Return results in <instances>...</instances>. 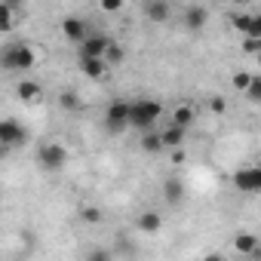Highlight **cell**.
<instances>
[{
    "instance_id": "1",
    "label": "cell",
    "mask_w": 261,
    "mask_h": 261,
    "mask_svg": "<svg viewBox=\"0 0 261 261\" xmlns=\"http://www.w3.org/2000/svg\"><path fill=\"white\" fill-rule=\"evenodd\" d=\"M163 114V105L157 98H136L133 101V114H129V126L139 129V133H154V123L160 120Z\"/></svg>"
},
{
    "instance_id": "2",
    "label": "cell",
    "mask_w": 261,
    "mask_h": 261,
    "mask_svg": "<svg viewBox=\"0 0 261 261\" xmlns=\"http://www.w3.org/2000/svg\"><path fill=\"white\" fill-rule=\"evenodd\" d=\"M34 49L25 46V43H16V46H4V56H0V68L4 71H31L34 68Z\"/></svg>"
},
{
    "instance_id": "3",
    "label": "cell",
    "mask_w": 261,
    "mask_h": 261,
    "mask_svg": "<svg viewBox=\"0 0 261 261\" xmlns=\"http://www.w3.org/2000/svg\"><path fill=\"white\" fill-rule=\"evenodd\" d=\"M37 163H40V169H46V172H59V169L68 163V151H65L62 145H56V142L40 145V148H37Z\"/></svg>"
},
{
    "instance_id": "4",
    "label": "cell",
    "mask_w": 261,
    "mask_h": 261,
    "mask_svg": "<svg viewBox=\"0 0 261 261\" xmlns=\"http://www.w3.org/2000/svg\"><path fill=\"white\" fill-rule=\"evenodd\" d=\"M129 114H133V101L117 98V101L108 105V111H105V123H108L111 133H123V129L129 126Z\"/></svg>"
},
{
    "instance_id": "5",
    "label": "cell",
    "mask_w": 261,
    "mask_h": 261,
    "mask_svg": "<svg viewBox=\"0 0 261 261\" xmlns=\"http://www.w3.org/2000/svg\"><path fill=\"white\" fill-rule=\"evenodd\" d=\"M233 188L240 194H261V166H243L233 172Z\"/></svg>"
},
{
    "instance_id": "6",
    "label": "cell",
    "mask_w": 261,
    "mask_h": 261,
    "mask_svg": "<svg viewBox=\"0 0 261 261\" xmlns=\"http://www.w3.org/2000/svg\"><path fill=\"white\" fill-rule=\"evenodd\" d=\"M25 142H28V133L19 126V120L0 123V145H4V151H13L16 145H25Z\"/></svg>"
},
{
    "instance_id": "7",
    "label": "cell",
    "mask_w": 261,
    "mask_h": 261,
    "mask_svg": "<svg viewBox=\"0 0 261 261\" xmlns=\"http://www.w3.org/2000/svg\"><path fill=\"white\" fill-rule=\"evenodd\" d=\"M111 37L108 34H89L86 37V43L80 46V59H105L108 56V49H111Z\"/></svg>"
},
{
    "instance_id": "8",
    "label": "cell",
    "mask_w": 261,
    "mask_h": 261,
    "mask_svg": "<svg viewBox=\"0 0 261 261\" xmlns=\"http://www.w3.org/2000/svg\"><path fill=\"white\" fill-rule=\"evenodd\" d=\"M142 13H145V19H148V22H154V25H163V22H169V16H172V7L166 4V0H148V4L142 7Z\"/></svg>"
},
{
    "instance_id": "9",
    "label": "cell",
    "mask_w": 261,
    "mask_h": 261,
    "mask_svg": "<svg viewBox=\"0 0 261 261\" xmlns=\"http://www.w3.org/2000/svg\"><path fill=\"white\" fill-rule=\"evenodd\" d=\"M62 31H65V37L71 40V43H77V46H83L86 43V22L83 19H77V16H68L65 22H62Z\"/></svg>"
},
{
    "instance_id": "10",
    "label": "cell",
    "mask_w": 261,
    "mask_h": 261,
    "mask_svg": "<svg viewBox=\"0 0 261 261\" xmlns=\"http://www.w3.org/2000/svg\"><path fill=\"white\" fill-rule=\"evenodd\" d=\"M206 22H209V10H206V7L191 4V7L185 10V28H188V31H200V28H206Z\"/></svg>"
},
{
    "instance_id": "11",
    "label": "cell",
    "mask_w": 261,
    "mask_h": 261,
    "mask_svg": "<svg viewBox=\"0 0 261 261\" xmlns=\"http://www.w3.org/2000/svg\"><path fill=\"white\" fill-rule=\"evenodd\" d=\"M80 68L89 80H101L108 74V62L105 59H80Z\"/></svg>"
},
{
    "instance_id": "12",
    "label": "cell",
    "mask_w": 261,
    "mask_h": 261,
    "mask_svg": "<svg viewBox=\"0 0 261 261\" xmlns=\"http://www.w3.org/2000/svg\"><path fill=\"white\" fill-rule=\"evenodd\" d=\"M258 246H261V240H258L255 233H237V237H233V249H237L240 255H246V258H249Z\"/></svg>"
},
{
    "instance_id": "13",
    "label": "cell",
    "mask_w": 261,
    "mask_h": 261,
    "mask_svg": "<svg viewBox=\"0 0 261 261\" xmlns=\"http://www.w3.org/2000/svg\"><path fill=\"white\" fill-rule=\"evenodd\" d=\"M16 92H19V98H22V101H40V95H43L40 83H34V80H22Z\"/></svg>"
},
{
    "instance_id": "14",
    "label": "cell",
    "mask_w": 261,
    "mask_h": 261,
    "mask_svg": "<svg viewBox=\"0 0 261 261\" xmlns=\"http://www.w3.org/2000/svg\"><path fill=\"white\" fill-rule=\"evenodd\" d=\"M136 224H139V230H145V233H157L160 224H163V218H160V212H142Z\"/></svg>"
},
{
    "instance_id": "15",
    "label": "cell",
    "mask_w": 261,
    "mask_h": 261,
    "mask_svg": "<svg viewBox=\"0 0 261 261\" xmlns=\"http://www.w3.org/2000/svg\"><path fill=\"white\" fill-rule=\"evenodd\" d=\"M191 123H194V108H191V105H181V108H175V111H172V123H169V126L188 129Z\"/></svg>"
},
{
    "instance_id": "16",
    "label": "cell",
    "mask_w": 261,
    "mask_h": 261,
    "mask_svg": "<svg viewBox=\"0 0 261 261\" xmlns=\"http://www.w3.org/2000/svg\"><path fill=\"white\" fill-rule=\"evenodd\" d=\"M163 197H166L169 203H181V200H185V185H181L178 178H166V185H163Z\"/></svg>"
},
{
    "instance_id": "17",
    "label": "cell",
    "mask_w": 261,
    "mask_h": 261,
    "mask_svg": "<svg viewBox=\"0 0 261 261\" xmlns=\"http://www.w3.org/2000/svg\"><path fill=\"white\" fill-rule=\"evenodd\" d=\"M160 136H163V148H181V142H185V129H178V126H166Z\"/></svg>"
},
{
    "instance_id": "18",
    "label": "cell",
    "mask_w": 261,
    "mask_h": 261,
    "mask_svg": "<svg viewBox=\"0 0 261 261\" xmlns=\"http://www.w3.org/2000/svg\"><path fill=\"white\" fill-rule=\"evenodd\" d=\"M142 151L160 154V151H163V136H160V133H145V136H142Z\"/></svg>"
},
{
    "instance_id": "19",
    "label": "cell",
    "mask_w": 261,
    "mask_h": 261,
    "mask_svg": "<svg viewBox=\"0 0 261 261\" xmlns=\"http://www.w3.org/2000/svg\"><path fill=\"white\" fill-rule=\"evenodd\" d=\"M13 13H16V4H0V31L13 28Z\"/></svg>"
},
{
    "instance_id": "20",
    "label": "cell",
    "mask_w": 261,
    "mask_h": 261,
    "mask_svg": "<svg viewBox=\"0 0 261 261\" xmlns=\"http://www.w3.org/2000/svg\"><path fill=\"white\" fill-rule=\"evenodd\" d=\"M123 59H126V49H123V43H117V40H114V43H111V49H108V56H105V62H108V65H120Z\"/></svg>"
},
{
    "instance_id": "21",
    "label": "cell",
    "mask_w": 261,
    "mask_h": 261,
    "mask_svg": "<svg viewBox=\"0 0 261 261\" xmlns=\"http://www.w3.org/2000/svg\"><path fill=\"white\" fill-rule=\"evenodd\" d=\"M59 105H62L65 111H77V108H80V98H77V92H71V89H65V92L59 95Z\"/></svg>"
},
{
    "instance_id": "22",
    "label": "cell",
    "mask_w": 261,
    "mask_h": 261,
    "mask_svg": "<svg viewBox=\"0 0 261 261\" xmlns=\"http://www.w3.org/2000/svg\"><path fill=\"white\" fill-rule=\"evenodd\" d=\"M252 80H255V77H252V74H246V71H237V74L230 77V83H233V89H243V92H246V89L252 86Z\"/></svg>"
},
{
    "instance_id": "23",
    "label": "cell",
    "mask_w": 261,
    "mask_h": 261,
    "mask_svg": "<svg viewBox=\"0 0 261 261\" xmlns=\"http://www.w3.org/2000/svg\"><path fill=\"white\" fill-rule=\"evenodd\" d=\"M243 37L246 40H261V16H252V22H249V28H246Z\"/></svg>"
},
{
    "instance_id": "24",
    "label": "cell",
    "mask_w": 261,
    "mask_h": 261,
    "mask_svg": "<svg viewBox=\"0 0 261 261\" xmlns=\"http://www.w3.org/2000/svg\"><path fill=\"white\" fill-rule=\"evenodd\" d=\"M80 218H83L86 224H98V221H101V209H95V206H86V209H80Z\"/></svg>"
},
{
    "instance_id": "25",
    "label": "cell",
    "mask_w": 261,
    "mask_h": 261,
    "mask_svg": "<svg viewBox=\"0 0 261 261\" xmlns=\"http://www.w3.org/2000/svg\"><path fill=\"white\" fill-rule=\"evenodd\" d=\"M246 98H249L252 105H261V77H255V80H252V86L246 89Z\"/></svg>"
},
{
    "instance_id": "26",
    "label": "cell",
    "mask_w": 261,
    "mask_h": 261,
    "mask_svg": "<svg viewBox=\"0 0 261 261\" xmlns=\"http://www.w3.org/2000/svg\"><path fill=\"white\" fill-rule=\"evenodd\" d=\"M86 261H114V255L108 249H92V252H86Z\"/></svg>"
},
{
    "instance_id": "27",
    "label": "cell",
    "mask_w": 261,
    "mask_h": 261,
    "mask_svg": "<svg viewBox=\"0 0 261 261\" xmlns=\"http://www.w3.org/2000/svg\"><path fill=\"white\" fill-rule=\"evenodd\" d=\"M249 22H252V16H249V13H240V16H233V28H237L240 34H246Z\"/></svg>"
},
{
    "instance_id": "28",
    "label": "cell",
    "mask_w": 261,
    "mask_h": 261,
    "mask_svg": "<svg viewBox=\"0 0 261 261\" xmlns=\"http://www.w3.org/2000/svg\"><path fill=\"white\" fill-rule=\"evenodd\" d=\"M209 108H212V114H224V111H227V101H224L221 95H212V98H209Z\"/></svg>"
},
{
    "instance_id": "29",
    "label": "cell",
    "mask_w": 261,
    "mask_h": 261,
    "mask_svg": "<svg viewBox=\"0 0 261 261\" xmlns=\"http://www.w3.org/2000/svg\"><path fill=\"white\" fill-rule=\"evenodd\" d=\"M243 49L246 53H261V40H246L243 37Z\"/></svg>"
},
{
    "instance_id": "30",
    "label": "cell",
    "mask_w": 261,
    "mask_h": 261,
    "mask_svg": "<svg viewBox=\"0 0 261 261\" xmlns=\"http://www.w3.org/2000/svg\"><path fill=\"white\" fill-rule=\"evenodd\" d=\"M101 10H105V13H117V10H120V0H105Z\"/></svg>"
},
{
    "instance_id": "31",
    "label": "cell",
    "mask_w": 261,
    "mask_h": 261,
    "mask_svg": "<svg viewBox=\"0 0 261 261\" xmlns=\"http://www.w3.org/2000/svg\"><path fill=\"white\" fill-rule=\"evenodd\" d=\"M200 261H227V258H224L221 252H209V255H203Z\"/></svg>"
},
{
    "instance_id": "32",
    "label": "cell",
    "mask_w": 261,
    "mask_h": 261,
    "mask_svg": "<svg viewBox=\"0 0 261 261\" xmlns=\"http://www.w3.org/2000/svg\"><path fill=\"white\" fill-rule=\"evenodd\" d=\"M249 258H252V261H261V246H258V249H255V252H252Z\"/></svg>"
}]
</instances>
